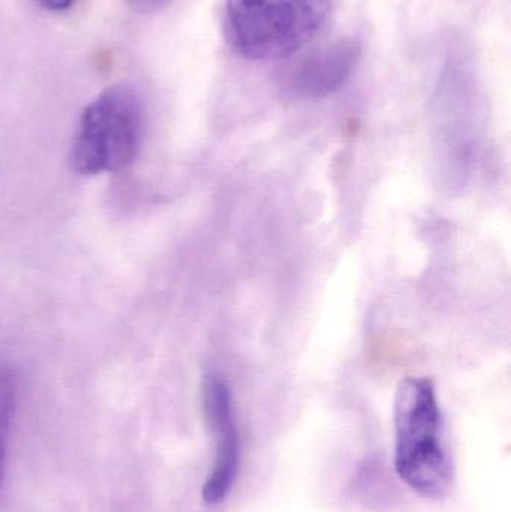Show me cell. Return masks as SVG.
<instances>
[{
    "instance_id": "5",
    "label": "cell",
    "mask_w": 511,
    "mask_h": 512,
    "mask_svg": "<svg viewBox=\"0 0 511 512\" xmlns=\"http://www.w3.org/2000/svg\"><path fill=\"white\" fill-rule=\"evenodd\" d=\"M360 57L362 45L357 39H336L291 65L282 75V89L299 99L332 95L350 80Z\"/></svg>"
},
{
    "instance_id": "4",
    "label": "cell",
    "mask_w": 511,
    "mask_h": 512,
    "mask_svg": "<svg viewBox=\"0 0 511 512\" xmlns=\"http://www.w3.org/2000/svg\"><path fill=\"white\" fill-rule=\"evenodd\" d=\"M201 393L204 417L215 442V459L203 486V501L209 507H218L230 498L239 478L242 438L227 381L218 373H207Z\"/></svg>"
},
{
    "instance_id": "3",
    "label": "cell",
    "mask_w": 511,
    "mask_h": 512,
    "mask_svg": "<svg viewBox=\"0 0 511 512\" xmlns=\"http://www.w3.org/2000/svg\"><path fill=\"white\" fill-rule=\"evenodd\" d=\"M141 102L126 84L93 99L78 125L72 165L81 174L114 173L134 162L140 147Z\"/></svg>"
},
{
    "instance_id": "6",
    "label": "cell",
    "mask_w": 511,
    "mask_h": 512,
    "mask_svg": "<svg viewBox=\"0 0 511 512\" xmlns=\"http://www.w3.org/2000/svg\"><path fill=\"white\" fill-rule=\"evenodd\" d=\"M17 385L8 367L0 364V486L5 475L6 450H8L9 430L14 414Z\"/></svg>"
},
{
    "instance_id": "8",
    "label": "cell",
    "mask_w": 511,
    "mask_h": 512,
    "mask_svg": "<svg viewBox=\"0 0 511 512\" xmlns=\"http://www.w3.org/2000/svg\"><path fill=\"white\" fill-rule=\"evenodd\" d=\"M134 5H137L138 8H149V6L156 5L159 0H131Z\"/></svg>"
},
{
    "instance_id": "1",
    "label": "cell",
    "mask_w": 511,
    "mask_h": 512,
    "mask_svg": "<svg viewBox=\"0 0 511 512\" xmlns=\"http://www.w3.org/2000/svg\"><path fill=\"white\" fill-rule=\"evenodd\" d=\"M393 427V463L399 480L422 498H446L452 490L455 472L444 439L437 390L431 379H402L396 391Z\"/></svg>"
},
{
    "instance_id": "2",
    "label": "cell",
    "mask_w": 511,
    "mask_h": 512,
    "mask_svg": "<svg viewBox=\"0 0 511 512\" xmlns=\"http://www.w3.org/2000/svg\"><path fill=\"white\" fill-rule=\"evenodd\" d=\"M335 0H227L228 44L249 60H278L311 44L326 27Z\"/></svg>"
},
{
    "instance_id": "7",
    "label": "cell",
    "mask_w": 511,
    "mask_h": 512,
    "mask_svg": "<svg viewBox=\"0 0 511 512\" xmlns=\"http://www.w3.org/2000/svg\"><path fill=\"white\" fill-rule=\"evenodd\" d=\"M39 3L48 11L62 12L71 8L75 0H39Z\"/></svg>"
}]
</instances>
